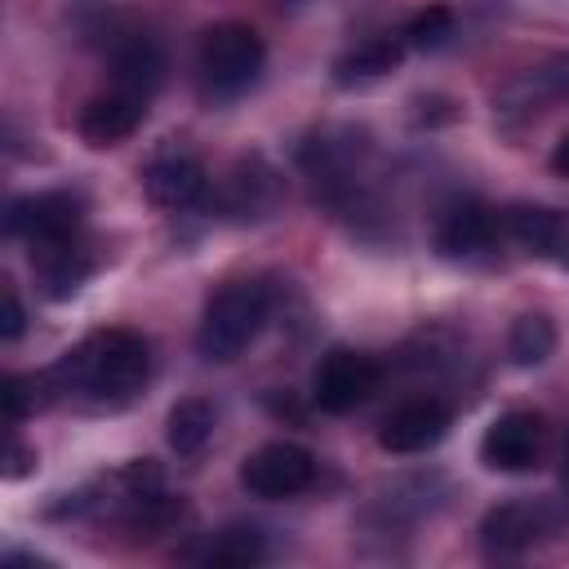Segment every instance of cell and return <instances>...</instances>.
Here are the masks:
<instances>
[{"label":"cell","instance_id":"6","mask_svg":"<svg viewBox=\"0 0 569 569\" xmlns=\"http://www.w3.org/2000/svg\"><path fill=\"white\" fill-rule=\"evenodd\" d=\"M84 222V204L71 191H36V196H18L4 209V231L13 240L36 244H53V240H71Z\"/></svg>","mask_w":569,"mask_h":569},{"label":"cell","instance_id":"23","mask_svg":"<svg viewBox=\"0 0 569 569\" xmlns=\"http://www.w3.org/2000/svg\"><path fill=\"white\" fill-rule=\"evenodd\" d=\"M0 400H4V418L9 422H22L31 409H40V382L36 378H22V373H9Z\"/></svg>","mask_w":569,"mask_h":569},{"label":"cell","instance_id":"27","mask_svg":"<svg viewBox=\"0 0 569 569\" xmlns=\"http://www.w3.org/2000/svg\"><path fill=\"white\" fill-rule=\"evenodd\" d=\"M565 458H569V449H565Z\"/></svg>","mask_w":569,"mask_h":569},{"label":"cell","instance_id":"8","mask_svg":"<svg viewBox=\"0 0 569 569\" xmlns=\"http://www.w3.org/2000/svg\"><path fill=\"white\" fill-rule=\"evenodd\" d=\"M542 440H547V427H542V418L533 409H507V413H498L485 427V436H480V462L489 471H507V476L529 471L542 458Z\"/></svg>","mask_w":569,"mask_h":569},{"label":"cell","instance_id":"13","mask_svg":"<svg viewBox=\"0 0 569 569\" xmlns=\"http://www.w3.org/2000/svg\"><path fill=\"white\" fill-rule=\"evenodd\" d=\"M493 236H498V218L480 200H453L436 222V249L449 258L480 253L493 244Z\"/></svg>","mask_w":569,"mask_h":569},{"label":"cell","instance_id":"21","mask_svg":"<svg viewBox=\"0 0 569 569\" xmlns=\"http://www.w3.org/2000/svg\"><path fill=\"white\" fill-rule=\"evenodd\" d=\"M258 191L276 196V173L253 156V160H240V169L227 182V204L236 209V218H253L258 209H267V200H258Z\"/></svg>","mask_w":569,"mask_h":569},{"label":"cell","instance_id":"3","mask_svg":"<svg viewBox=\"0 0 569 569\" xmlns=\"http://www.w3.org/2000/svg\"><path fill=\"white\" fill-rule=\"evenodd\" d=\"M262 62H267L262 36L249 22H213L200 36L196 67H200V84H204L209 98H236V93H244L258 80Z\"/></svg>","mask_w":569,"mask_h":569},{"label":"cell","instance_id":"17","mask_svg":"<svg viewBox=\"0 0 569 569\" xmlns=\"http://www.w3.org/2000/svg\"><path fill=\"white\" fill-rule=\"evenodd\" d=\"M551 98H569V53L547 58L542 67L525 71V76L507 89V102H511V107H538V102H551Z\"/></svg>","mask_w":569,"mask_h":569},{"label":"cell","instance_id":"9","mask_svg":"<svg viewBox=\"0 0 569 569\" xmlns=\"http://www.w3.org/2000/svg\"><path fill=\"white\" fill-rule=\"evenodd\" d=\"M142 187H147V196H151L156 204H164V209H191V204L204 200L209 173H204V164H200L196 156H187V151H178V147H164V151H156V156L147 160Z\"/></svg>","mask_w":569,"mask_h":569},{"label":"cell","instance_id":"2","mask_svg":"<svg viewBox=\"0 0 569 569\" xmlns=\"http://www.w3.org/2000/svg\"><path fill=\"white\" fill-rule=\"evenodd\" d=\"M271 320V298L258 280H231L222 284L200 316L196 347L204 360H236Z\"/></svg>","mask_w":569,"mask_h":569},{"label":"cell","instance_id":"15","mask_svg":"<svg viewBox=\"0 0 569 569\" xmlns=\"http://www.w3.org/2000/svg\"><path fill=\"white\" fill-rule=\"evenodd\" d=\"M111 67H116V80H120V89H124V93L147 98V93L160 84L164 53H160V44H156L151 36H129V40L116 49Z\"/></svg>","mask_w":569,"mask_h":569},{"label":"cell","instance_id":"4","mask_svg":"<svg viewBox=\"0 0 569 569\" xmlns=\"http://www.w3.org/2000/svg\"><path fill=\"white\" fill-rule=\"evenodd\" d=\"M565 525V507L556 498H511L485 511L480 520V542L493 556H520L551 538Z\"/></svg>","mask_w":569,"mask_h":569},{"label":"cell","instance_id":"20","mask_svg":"<svg viewBox=\"0 0 569 569\" xmlns=\"http://www.w3.org/2000/svg\"><path fill=\"white\" fill-rule=\"evenodd\" d=\"M507 351H511V360H516L520 369L542 365V360L556 351V325H551L542 311L516 316V325H511V333H507Z\"/></svg>","mask_w":569,"mask_h":569},{"label":"cell","instance_id":"19","mask_svg":"<svg viewBox=\"0 0 569 569\" xmlns=\"http://www.w3.org/2000/svg\"><path fill=\"white\" fill-rule=\"evenodd\" d=\"M204 560L218 565V569L258 565V560H267V538H262V529H253V525H227V529H218V533L209 538Z\"/></svg>","mask_w":569,"mask_h":569},{"label":"cell","instance_id":"24","mask_svg":"<svg viewBox=\"0 0 569 569\" xmlns=\"http://www.w3.org/2000/svg\"><path fill=\"white\" fill-rule=\"evenodd\" d=\"M0 302H4V316H0V338L4 342H13L18 333H22V325H27V316H22V302H18V289L4 280V289H0Z\"/></svg>","mask_w":569,"mask_h":569},{"label":"cell","instance_id":"22","mask_svg":"<svg viewBox=\"0 0 569 569\" xmlns=\"http://www.w3.org/2000/svg\"><path fill=\"white\" fill-rule=\"evenodd\" d=\"M409 49H440L453 36V9L449 4H427L409 18V27L400 31Z\"/></svg>","mask_w":569,"mask_h":569},{"label":"cell","instance_id":"7","mask_svg":"<svg viewBox=\"0 0 569 569\" xmlns=\"http://www.w3.org/2000/svg\"><path fill=\"white\" fill-rule=\"evenodd\" d=\"M373 391H378V365L351 347H333L311 373V400L325 413H351Z\"/></svg>","mask_w":569,"mask_h":569},{"label":"cell","instance_id":"25","mask_svg":"<svg viewBox=\"0 0 569 569\" xmlns=\"http://www.w3.org/2000/svg\"><path fill=\"white\" fill-rule=\"evenodd\" d=\"M31 467H36V449L22 445L18 436H9V449H4V480H22Z\"/></svg>","mask_w":569,"mask_h":569},{"label":"cell","instance_id":"11","mask_svg":"<svg viewBox=\"0 0 569 569\" xmlns=\"http://www.w3.org/2000/svg\"><path fill=\"white\" fill-rule=\"evenodd\" d=\"M502 227H507V236H511L525 253L569 267V213H565V209L511 204V209L502 213Z\"/></svg>","mask_w":569,"mask_h":569},{"label":"cell","instance_id":"26","mask_svg":"<svg viewBox=\"0 0 569 569\" xmlns=\"http://www.w3.org/2000/svg\"><path fill=\"white\" fill-rule=\"evenodd\" d=\"M551 169H556V173H565V178H569V133H565V138H560V142H556V151H551Z\"/></svg>","mask_w":569,"mask_h":569},{"label":"cell","instance_id":"10","mask_svg":"<svg viewBox=\"0 0 569 569\" xmlns=\"http://www.w3.org/2000/svg\"><path fill=\"white\" fill-rule=\"evenodd\" d=\"M449 422H453V413H449L445 400H436V396L405 400L400 409H391V413L382 418L378 445H382L387 453H422V449H431V445L449 431Z\"/></svg>","mask_w":569,"mask_h":569},{"label":"cell","instance_id":"14","mask_svg":"<svg viewBox=\"0 0 569 569\" xmlns=\"http://www.w3.org/2000/svg\"><path fill=\"white\" fill-rule=\"evenodd\" d=\"M31 271H36V280H40V289H44V298L62 302V298L80 293V284L93 276V258H89V253L76 244V236H71V240L36 244V249H31Z\"/></svg>","mask_w":569,"mask_h":569},{"label":"cell","instance_id":"16","mask_svg":"<svg viewBox=\"0 0 569 569\" xmlns=\"http://www.w3.org/2000/svg\"><path fill=\"white\" fill-rule=\"evenodd\" d=\"M405 49H409V44H405V36H373V40H365L360 49L342 53V58L333 62V76H338V84L378 80V76H387V71H396V67H400Z\"/></svg>","mask_w":569,"mask_h":569},{"label":"cell","instance_id":"12","mask_svg":"<svg viewBox=\"0 0 569 569\" xmlns=\"http://www.w3.org/2000/svg\"><path fill=\"white\" fill-rule=\"evenodd\" d=\"M142 111H147L142 98H133V93H124V89L98 93V98L84 102L76 129H80V138H84L89 147H116V142H124V138L142 124Z\"/></svg>","mask_w":569,"mask_h":569},{"label":"cell","instance_id":"5","mask_svg":"<svg viewBox=\"0 0 569 569\" xmlns=\"http://www.w3.org/2000/svg\"><path fill=\"white\" fill-rule=\"evenodd\" d=\"M240 485L253 498H293V493H307L316 485V458H311V449H302L293 440H271V445L244 453Z\"/></svg>","mask_w":569,"mask_h":569},{"label":"cell","instance_id":"1","mask_svg":"<svg viewBox=\"0 0 569 569\" xmlns=\"http://www.w3.org/2000/svg\"><path fill=\"white\" fill-rule=\"evenodd\" d=\"M147 373H151V351H147V338L133 329H93L49 369L58 391H76L93 405L133 400Z\"/></svg>","mask_w":569,"mask_h":569},{"label":"cell","instance_id":"18","mask_svg":"<svg viewBox=\"0 0 569 569\" xmlns=\"http://www.w3.org/2000/svg\"><path fill=\"white\" fill-rule=\"evenodd\" d=\"M209 436H213V409H209V400L187 396V400H178L169 409V445H173V453L191 458V453H200L209 445Z\"/></svg>","mask_w":569,"mask_h":569}]
</instances>
